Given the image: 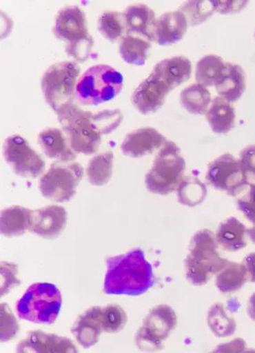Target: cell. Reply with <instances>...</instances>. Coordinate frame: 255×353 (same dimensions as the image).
I'll use <instances>...</instances> for the list:
<instances>
[{"label": "cell", "instance_id": "8d00e7d4", "mask_svg": "<svg viewBox=\"0 0 255 353\" xmlns=\"http://www.w3.org/2000/svg\"><path fill=\"white\" fill-rule=\"evenodd\" d=\"M237 206L245 218L255 224V184H249L245 194L238 199Z\"/></svg>", "mask_w": 255, "mask_h": 353}, {"label": "cell", "instance_id": "1f68e13d", "mask_svg": "<svg viewBox=\"0 0 255 353\" xmlns=\"http://www.w3.org/2000/svg\"><path fill=\"white\" fill-rule=\"evenodd\" d=\"M177 190L179 203L190 208L201 203L207 194L205 185L195 176H185Z\"/></svg>", "mask_w": 255, "mask_h": 353}, {"label": "cell", "instance_id": "d4e9b609", "mask_svg": "<svg viewBox=\"0 0 255 353\" xmlns=\"http://www.w3.org/2000/svg\"><path fill=\"white\" fill-rule=\"evenodd\" d=\"M31 210L14 206L2 210L0 215V230L7 237L19 236L25 234L30 226Z\"/></svg>", "mask_w": 255, "mask_h": 353}, {"label": "cell", "instance_id": "74e56055", "mask_svg": "<svg viewBox=\"0 0 255 353\" xmlns=\"http://www.w3.org/2000/svg\"><path fill=\"white\" fill-rule=\"evenodd\" d=\"M239 161L249 184H255V145L243 149L240 154Z\"/></svg>", "mask_w": 255, "mask_h": 353}, {"label": "cell", "instance_id": "4fadbf2b", "mask_svg": "<svg viewBox=\"0 0 255 353\" xmlns=\"http://www.w3.org/2000/svg\"><path fill=\"white\" fill-rule=\"evenodd\" d=\"M172 90L173 89L167 82L151 72L135 90L132 98V104L143 115H150L161 109Z\"/></svg>", "mask_w": 255, "mask_h": 353}, {"label": "cell", "instance_id": "b9f144b4", "mask_svg": "<svg viewBox=\"0 0 255 353\" xmlns=\"http://www.w3.org/2000/svg\"><path fill=\"white\" fill-rule=\"evenodd\" d=\"M247 312L248 316L255 322V293L249 299Z\"/></svg>", "mask_w": 255, "mask_h": 353}, {"label": "cell", "instance_id": "7402d4cb", "mask_svg": "<svg viewBox=\"0 0 255 353\" xmlns=\"http://www.w3.org/2000/svg\"><path fill=\"white\" fill-rule=\"evenodd\" d=\"M215 88L219 97L230 103L239 100L246 90L245 73L242 67L226 62L223 76Z\"/></svg>", "mask_w": 255, "mask_h": 353}, {"label": "cell", "instance_id": "836d02e7", "mask_svg": "<svg viewBox=\"0 0 255 353\" xmlns=\"http://www.w3.org/2000/svg\"><path fill=\"white\" fill-rule=\"evenodd\" d=\"M178 10L185 14L189 25L196 26L207 20L216 8L214 1H191L185 3Z\"/></svg>", "mask_w": 255, "mask_h": 353}, {"label": "cell", "instance_id": "30bf717a", "mask_svg": "<svg viewBox=\"0 0 255 353\" xmlns=\"http://www.w3.org/2000/svg\"><path fill=\"white\" fill-rule=\"evenodd\" d=\"M176 312L167 305L153 308L146 316L135 337L136 345L144 352H154L163 349V343L177 326Z\"/></svg>", "mask_w": 255, "mask_h": 353}, {"label": "cell", "instance_id": "ac0fdd59", "mask_svg": "<svg viewBox=\"0 0 255 353\" xmlns=\"http://www.w3.org/2000/svg\"><path fill=\"white\" fill-rule=\"evenodd\" d=\"M101 307L94 306L85 312L78 318L72 328L78 343L88 349L99 341L100 335L104 332L101 322Z\"/></svg>", "mask_w": 255, "mask_h": 353}, {"label": "cell", "instance_id": "8fae6325", "mask_svg": "<svg viewBox=\"0 0 255 353\" xmlns=\"http://www.w3.org/2000/svg\"><path fill=\"white\" fill-rule=\"evenodd\" d=\"M206 179L215 190L232 196L240 195L249 185L239 159L230 153H225L208 164Z\"/></svg>", "mask_w": 255, "mask_h": 353}, {"label": "cell", "instance_id": "8992f818", "mask_svg": "<svg viewBox=\"0 0 255 353\" xmlns=\"http://www.w3.org/2000/svg\"><path fill=\"white\" fill-rule=\"evenodd\" d=\"M54 33L61 41L67 43L66 52L76 61L88 59L94 44L88 33L86 15L76 6L62 8L57 14Z\"/></svg>", "mask_w": 255, "mask_h": 353}, {"label": "cell", "instance_id": "d590c367", "mask_svg": "<svg viewBox=\"0 0 255 353\" xmlns=\"http://www.w3.org/2000/svg\"><path fill=\"white\" fill-rule=\"evenodd\" d=\"M19 330V323L9 306L7 304L1 305V341H8L12 339Z\"/></svg>", "mask_w": 255, "mask_h": 353}, {"label": "cell", "instance_id": "d6a6232c", "mask_svg": "<svg viewBox=\"0 0 255 353\" xmlns=\"http://www.w3.org/2000/svg\"><path fill=\"white\" fill-rule=\"evenodd\" d=\"M99 30L110 41H116L126 31L123 14L117 11H105L99 19Z\"/></svg>", "mask_w": 255, "mask_h": 353}, {"label": "cell", "instance_id": "44dd1931", "mask_svg": "<svg viewBox=\"0 0 255 353\" xmlns=\"http://www.w3.org/2000/svg\"><path fill=\"white\" fill-rule=\"evenodd\" d=\"M152 72L162 78L174 90L189 81L192 75V63L185 57H172L159 62Z\"/></svg>", "mask_w": 255, "mask_h": 353}, {"label": "cell", "instance_id": "9a60e30c", "mask_svg": "<svg viewBox=\"0 0 255 353\" xmlns=\"http://www.w3.org/2000/svg\"><path fill=\"white\" fill-rule=\"evenodd\" d=\"M167 141L165 137L152 128H140L124 138L121 150L130 158H141L152 154Z\"/></svg>", "mask_w": 255, "mask_h": 353}, {"label": "cell", "instance_id": "e0dca14e", "mask_svg": "<svg viewBox=\"0 0 255 353\" xmlns=\"http://www.w3.org/2000/svg\"><path fill=\"white\" fill-rule=\"evenodd\" d=\"M18 352H76L72 341L65 337L33 331L21 341L17 348Z\"/></svg>", "mask_w": 255, "mask_h": 353}, {"label": "cell", "instance_id": "7a4b0ae2", "mask_svg": "<svg viewBox=\"0 0 255 353\" xmlns=\"http://www.w3.org/2000/svg\"><path fill=\"white\" fill-rule=\"evenodd\" d=\"M154 285L152 268L143 250L107 259L104 292L107 294L139 296Z\"/></svg>", "mask_w": 255, "mask_h": 353}, {"label": "cell", "instance_id": "7c38bea8", "mask_svg": "<svg viewBox=\"0 0 255 353\" xmlns=\"http://www.w3.org/2000/svg\"><path fill=\"white\" fill-rule=\"evenodd\" d=\"M6 162L15 174L26 179H35L45 170L43 159L34 151L28 142L19 135L8 137L3 144Z\"/></svg>", "mask_w": 255, "mask_h": 353}, {"label": "cell", "instance_id": "3957f363", "mask_svg": "<svg viewBox=\"0 0 255 353\" xmlns=\"http://www.w3.org/2000/svg\"><path fill=\"white\" fill-rule=\"evenodd\" d=\"M218 248L212 231L202 230L192 236L185 261V275L192 284L204 285L228 263V260L221 257Z\"/></svg>", "mask_w": 255, "mask_h": 353}, {"label": "cell", "instance_id": "83f0119b", "mask_svg": "<svg viewBox=\"0 0 255 353\" xmlns=\"http://www.w3.org/2000/svg\"><path fill=\"white\" fill-rule=\"evenodd\" d=\"M151 47L150 41L147 39L127 34L122 39L120 53L127 63L141 66L145 64Z\"/></svg>", "mask_w": 255, "mask_h": 353}, {"label": "cell", "instance_id": "6da1fadb", "mask_svg": "<svg viewBox=\"0 0 255 353\" xmlns=\"http://www.w3.org/2000/svg\"><path fill=\"white\" fill-rule=\"evenodd\" d=\"M57 114L70 147L84 155L97 152L102 135L112 133L123 119L119 110L92 113L81 110L74 103L61 107Z\"/></svg>", "mask_w": 255, "mask_h": 353}, {"label": "cell", "instance_id": "f1b7e54d", "mask_svg": "<svg viewBox=\"0 0 255 353\" xmlns=\"http://www.w3.org/2000/svg\"><path fill=\"white\" fill-rule=\"evenodd\" d=\"M247 281V273L242 263H228L216 275V287L220 292L229 294L241 290Z\"/></svg>", "mask_w": 255, "mask_h": 353}, {"label": "cell", "instance_id": "4dcf8cb0", "mask_svg": "<svg viewBox=\"0 0 255 353\" xmlns=\"http://www.w3.org/2000/svg\"><path fill=\"white\" fill-rule=\"evenodd\" d=\"M114 156L112 152H106L94 157L90 161L87 175L90 183L102 186L109 183L112 175Z\"/></svg>", "mask_w": 255, "mask_h": 353}, {"label": "cell", "instance_id": "f35d334b", "mask_svg": "<svg viewBox=\"0 0 255 353\" xmlns=\"http://www.w3.org/2000/svg\"><path fill=\"white\" fill-rule=\"evenodd\" d=\"M18 267L8 263H1V296L7 294L11 288L20 282L17 277Z\"/></svg>", "mask_w": 255, "mask_h": 353}, {"label": "cell", "instance_id": "484cf974", "mask_svg": "<svg viewBox=\"0 0 255 353\" xmlns=\"http://www.w3.org/2000/svg\"><path fill=\"white\" fill-rule=\"evenodd\" d=\"M226 68V62L221 57L208 54L197 62L196 81L204 87H215L222 79Z\"/></svg>", "mask_w": 255, "mask_h": 353}, {"label": "cell", "instance_id": "9c48e42d", "mask_svg": "<svg viewBox=\"0 0 255 353\" xmlns=\"http://www.w3.org/2000/svg\"><path fill=\"white\" fill-rule=\"evenodd\" d=\"M83 168L75 162H57L39 181V190L51 201L65 203L75 196Z\"/></svg>", "mask_w": 255, "mask_h": 353}, {"label": "cell", "instance_id": "4316f807", "mask_svg": "<svg viewBox=\"0 0 255 353\" xmlns=\"http://www.w3.org/2000/svg\"><path fill=\"white\" fill-rule=\"evenodd\" d=\"M181 103L192 115H204L212 103V95L206 87L199 83L190 85L181 92Z\"/></svg>", "mask_w": 255, "mask_h": 353}, {"label": "cell", "instance_id": "5bb4252c", "mask_svg": "<svg viewBox=\"0 0 255 353\" xmlns=\"http://www.w3.org/2000/svg\"><path fill=\"white\" fill-rule=\"evenodd\" d=\"M67 223V212L58 205L34 210L30 214L28 231L46 240H53L64 231Z\"/></svg>", "mask_w": 255, "mask_h": 353}, {"label": "cell", "instance_id": "60d3db41", "mask_svg": "<svg viewBox=\"0 0 255 353\" xmlns=\"http://www.w3.org/2000/svg\"><path fill=\"white\" fill-rule=\"evenodd\" d=\"M242 264L247 273V281L255 283V252L247 255Z\"/></svg>", "mask_w": 255, "mask_h": 353}, {"label": "cell", "instance_id": "ab89813d", "mask_svg": "<svg viewBox=\"0 0 255 353\" xmlns=\"http://www.w3.org/2000/svg\"><path fill=\"white\" fill-rule=\"evenodd\" d=\"M215 8L216 11L221 14H231L239 12L242 9L245 8L247 4V2H221L214 1Z\"/></svg>", "mask_w": 255, "mask_h": 353}, {"label": "cell", "instance_id": "7bdbcfd3", "mask_svg": "<svg viewBox=\"0 0 255 353\" xmlns=\"http://www.w3.org/2000/svg\"><path fill=\"white\" fill-rule=\"evenodd\" d=\"M247 234L251 241L255 244V224L250 229L247 230Z\"/></svg>", "mask_w": 255, "mask_h": 353}, {"label": "cell", "instance_id": "5b68a950", "mask_svg": "<svg viewBox=\"0 0 255 353\" xmlns=\"http://www.w3.org/2000/svg\"><path fill=\"white\" fill-rule=\"evenodd\" d=\"M123 78L108 65L90 67L76 85V96L83 105H99L114 99L121 92Z\"/></svg>", "mask_w": 255, "mask_h": 353}, {"label": "cell", "instance_id": "52a82bcc", "mask_svg": "<svg viewBox=\"0 0 255 353\" xmlns=\"http://www.w3.org/2000/svg\"><path fill=\"white\" fill-rule=\"evenodd\" d=\"M61 303L58 288L50 283H37L27 289L16 307L22 320L51 324L58 318Z\"/></svg>", "mask_w": 255, "mask_h": 353}, {"label": "cell", "instance_id": "ba28073f", "mask_svg": "<svg viewBox=\"0 0 255 353\" xmlns=\"http://www.w3.org/2000/svg\"><path fill=\"white\" fill-rule=\"evenodd\" d=\"M81 68L73 61H61L50 66L44 72L41 88L44 99L51 109L73 103Z\"/></svg>", "mask_w": 255, "mask_h": 353}, {"label": "cell", "instance_id": "2e32d148", "mask_svg": "<svg viewBox=\"0 0 255 353\" xmlns=\"http://www.w3.org/2000/svg\"><path fill=\"white\" fill-rule=\"evenodd\" d=\"M189 23L180 10L163 14L153 26V41L161 46L176 43L183 39Z\"/></svg>", "mask_w": 255, "mask_h": 353}, {"label": "cell", "instance_id": "f546056e", "mask_svg": "<svg viewBox=\"0 0 255 353\" xmlns=\"http://www.w3.org/2000/svg\"><path fill=\"white\" fill-rule=\"evenodd\" d=\"M207 322L210 330L218 338L230 337L236 331L235 319L228 315L222 303L214 304L210 308Z\"/></svg>", "mask_w": 255, "mask_h": 353}, {"label": "cell", "instance_id": "e575fe53", "mask_svg": "<svg viewBox=\"0 0 255 353\" xmlns=\"http://www.w3.org/2000/svg\"><path fill=\"white\" fill-rule=\"evenodd\" d=\"M101 322L105 332L118 333L125 327L127 315L120 305H110L101 309Z\"/></svg>", "mask_w": 255, "mask_h": 353}, {"label": "cell", "instance_id": "cb8c5ba5", "mask_svg": "<svg viewBox=\"0 0 255 353\" xmlns=\"http://www.w3.org/2000/svg\"><path fill=\"white\" fill-rule=\"evenodd\" d=\"M206 118L213 132L225 134L234 128L236 112L230 102L218 96L212 101Z\"/></svg>", "mask_w": 255, "mask_h": 353}, {"label": "cell", "instance_id": "603a6c76", "mask_svg": "<svg viewBox=\"0 0 255 353\" xmlns=\"http://www.w3.org/2000/svg\"><path fill=\"white\" fill-rule=\"evenodd\" d=\"M247 235L245 225L231 217L218 225L215 238L218 246L227 252H235L247 246Z\"/></svg>", "mask_w": 255, "mask_h": 353}, {"label": "cell", "instance_id": "ee69618b", "mask_svg": "<svg viewBox=\"0 0 255 353\" xmlns=\"http://www.w3.org/2000/svg\"><path fill=\"white\" fill-rule=\"evenodd\" d=\"M254 36H255V32H254Z\"/></svg>", "mask_w": 255, "mask_h": 353}, {"label": "cell", "instance_id": "ffe728a7", "mask_svg": "<svg viewBox=\"0 0 255 353\" xmlns=\"http://www.w3.org/2000/svg\"><path fill=\"white\" fill-rule=\"evenodd\" d=\"M45 155L59 162H72L76 158V152L68 144L67 139L60 130L49 128L43 130L38 137Z\"/></svg>", "mask_w": 255, "mask_h": 353}, {"label": "cell", "instance_id": "d6986e66", "mask_svg": "<svg viewBox=\"0 0 255 353\" xmlns=\"http://www.w3.org/2000/svg\"><path fill=\"white\" fill-rule=\"evenodd\" d=\"M123 15L127 34L153 41V26L156 19L154 11L148 6L140 3L130 6Z\"/></svg>", "mask_w": 255, "mask_h": 353}, {"label": "cell", "instance_id": "277c9868", "mask_svg": "<svg viewBox=\"0 0 255 353\" xmlns=\"http://www.w3.org/2000/svg\"><path fill=\"white\" fill-rule=\"evenodd\" d=\"M186 169L185 159L173 141H167L161 148L150 172L146 174L145 183L153 194L167 196L178 189L184 179Z\"/></svg>", "mask_w": 255, "mask_h": 353}]
</instances>
